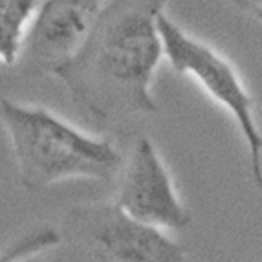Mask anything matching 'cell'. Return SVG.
<instances>
[{
	"label": "cell",
	"instance_id": "cell-3",
	"mask_svg": "<svg viewBox=\"0 0 262 262\" xmlns=\"http://www.w3.org/2000/svg\"><path fill=\"white\" fill-rule=\"evenodd\" d=\"M156 24L162 39L163 61L169 62L176 74L192 79L202 92L231 116L246 143L251 174L257 185H260L262 134L255 112V99L238 70L211 44L180 26L165 9L158 13Z\"/></svg>",
	"mask_w": 262,
	"mask_h": 262
},
{
	"label": "cell",
	"instance_id": "cell-9",
	"mask_svg": "<svg viewBox=\"0 0 262 262\" xmlns=\"http://www.w3.org/2000/svg\"><path fill=\"white\" fill-rule=\"evenodd\" d=\"M235 8H238L244 13L251 15V17H260V6L262 0H229Z\"/></svg>",
	"mask_w": 262,
	"mask_h": 262
},
{
	"label": "cell",
	"instance_id": "cell-5",
	"mask_svg": "<svg viewBox=\"0 0 262 262\" xmlns=\"http://www.w3.org/2000/svg\"><path fill=\"white\" fill-rule=\"evenodd\" d=\"M72 226L94 262H196L167 231L128 219L112 202L77 207Z\"/></svg>",
	"mask_w": 262,
	"mask_h": 262
},
{
	"label": "cell",
	"instance_id": "cell-1",
	"mask_svg": "<svg viewBox=\"0 0 262 262\" xmlns=\"http://www.w3.org/2000/svg\"><path fill=\"white\" fill-rule=\"evenodd\" d=\"M165 2L101 4L83 46L52 72L81 108L99 119L158 112L152 83L163 50L156 18Z\"/></svg>",
	"mask_w": 262,
	"mask_h": 262
},
{
	"label": "cell",
	"instance_id": "cell-8",
	"mask_svg": "<svg viewBox=\"0 0 262 262\" xmlns=\"http://www.w3.org/2000/svg\"><path fill=\"white\" fill-rule=\"evenodd\" d=\"M61 241L62 236L55 227H37L0 249V262H18L33 255H42L50 249H55Z\"/></svg>",
	"mask_w": 262,
	"mask_h": 262
},
{
	"label": "cell",
	"instance_id": "cell-4",
	"mask_svg": "<svg viewBox=\"0 0 262 262\" xmlns=\"http://www.w3.org/2000/svg\"><path fill=\"white\" fill-rule=\"evenodd\" d=\"M116 180L112 204L125 216L167 233L182 231L191 224V213L150 138H140L123 156Z\"/></svg>",
	"mask_w": 262,
	"mask_h": 262
},
{
	"label": "cell",
	"instance_id": "cell-10",
	"mask_svg": "<svg viewBox=\"0 0 262 262\" xmlns=\"http://www.w3.org/2000/svg\"><path fill=\"white\" fill-rule=\"evenodd\" d=\"M18 262H42L40 260V255H33V257H28V258H22Z\"/></svg>",
	"mask_w": 262,
	"mask_h": 262
},
{
	"label": "cell",
	"instance_id": "cell-2",
	"mask_svg": "<svg viewBox=\"0 0 262 262\" xmlns=\"http://www.w3.org/2000/svg\"><path fill=\"white\" fill-rule=\"evenodd\" d=\"M0 125L18 182L28 191L74 180L112 182L123 163V154L110 138L90 134L44 106L2 97Z\"/></svg>",
	"mask_w": 262,
	"mask_h": 262
},
{
	"label": "cell",
	"instance_id": "cell-7",
	"mask_svg": "<svg viewBox=\"0 0 262 262\" xmlns=\"http://www.w3.org/2000/svg\"><path fill=\"white\" fill-rule=\"evenodd\" d=\"M40 0H0V62L15 66L31 15Z\"/></svg>",
	"mask_w": 262,
	"mask_h": 262
},
{
	"label": "cell",
	"instance_id": "cell-6",
	"mask_svg": "<svg viewBox=\"0 0 262 262\" xmlns=\"http://www.w3.org/2000/svg\"><path fill=\"white\" fill-rule=\"evenodd\" d=\"M101 0H40L31 15L15 66L52 75L86 39Z\"/></svg>",
	"mask_w": 262,
	"mask_h": 262
}]
</instances>
